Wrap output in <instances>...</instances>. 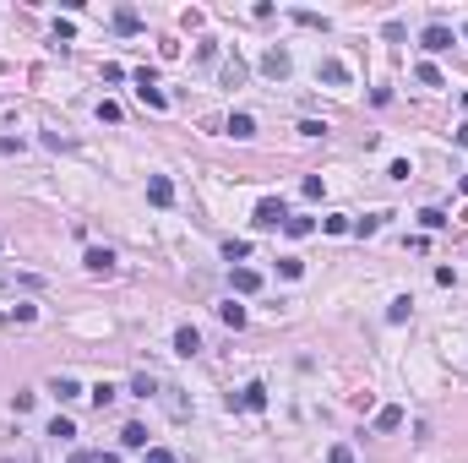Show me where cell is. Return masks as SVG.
<instances>
[{
  "mask_svg": "<svg viewBox=\"0 0 468 463\" xmlns=\"http://www.w3.org/2000/svg\"><path fill=\"white\" fill-rule=\"evenodd\" d=\"M310 229H316V224H310V218H289V224H284V234H289V240H305Z\"/></svg>",
  "mask_w": 468,
  "mask_h": 463,
  "instance_id": "cell-21",
  "label": "cell"
},
{
  "mask_svg": "<svg viewBox=\"0 0 468 463\" xmlns=\"http://www.w3.org/2000/svg\"><path fill=\"white\" fill-rule=\"evenodd\" d=\"M175 355H202V333H196V327H180V333H175Z\"/></svg>",
  "mask_w": 468,
  "mask_h": 463,
  "instance_id": "cell-7",
  "label": "cell"
},
{
  "mask_svg": "<svg viewBox=\"0 0 468 463\" xmlns=\"http://www.w3.org/2000/svg\"><path fill=\"white\" fill-rule=\"evenodd\" d=\"M137 99H142L147 109H169V99H163V87H137Z\"/></svg>",
  "mask_w": 468,
  "mask_h": 463,
  "instance_id": "cell-18",
  "label": "cell"
},
{
  "mask_svg": "<svg viewBox=\"0 0 468 463\" xmlns=\"http://www.w3.org/2000/svg\"><path fill=\"white\" fill-rule=\"evenodd\" d=\"M0 463H22V458H0Z\"/></svg>",
  "mask_w": 468,
  "mask_h": 463,
  "instance_id": "cell-33",
  "label": "cell"
},
{
  "mask_svg": "<svg viewBox=\"0 0 468 463\" xmlns=\"http://www.w3.org/2000/svg\"><path fill=\"white\" fill-rule=\"evenodd\" d=\"M49 436H55V442H77V425L65 420V414H55V420H49Z\"/></svg>",
  "mask_w": 468,
  "mask_h": 463,
  "instance_id": "cell-13",
  "label": "cell"
},
{
  "mask_svg": "<svg viewBox=\"0 0 468 463\" xmlns=\"http://www.w3.org/2000/svg\"><path fill=\"white\" fill-rule=\"evenodd\" d=\"M284 224H289L284 202H278V196H262V202H256V229H284Z\"/></svg>",
  "mask_w": 468,
  "mask_h": 463,
  "instance_id": "cell-1",
  "label": "cell"
},
{
  "mask_svg": "<svg viewBox=\"0 0 468 463\" xmlns=\"http://www.w3.org/2000/svg\"><path fill=\"white\" fill-rule=\"evenodd\" d=\"M147 202H153V208H169V202H175V186H169V175H153V180H147Z\"/></svg>",
  "mask_w": 468,
  "mask_h": 463,
  "instance_id": "cell-4",
  "label": "cell"
},
{
  "mask_svg": "<svg viewBox=\"0 0 468 463\" xmlns=\"http://www.w3.org/2000/svg\"><path fill=\"white\" fill-rule=\"evenodd\" d=\"M457 148H468V126H463V131H457Z\"/></svg>",
  "mask_w": 468,
  "mask_h": 463,
  "instance_id": "cell-31",
  "label": "cell"
},
{
  "mask_svg": "<svg viewBox=\"0 0 468 463\" xmlns=\"http://www.w3.org/2000/svg\"><path fill=\"white\" fill-rule=\"evenodd\" d=\"M398 425H403V409H398V403L376 409V431H398Z\"/></svg>",
  "mask_w": 468,
  "mask_h": 463,
  "instance_id": "cell-9",
  "label": "cell"
},
{
  "mask_svg": "<svg viewBox=\"0 0 468 463\" xmlns=\"http://www.w3.org/2000/svg\"><path fill=\"white\" fill-rule=\"evenodd\" d=\"M82 267H87V273H109V267H115V251H109V246H87Z\"/></svg>",
  "mask_w": 468,
  "mask_h": 463,
  "instance_id": "cell-3",
  "label": "cell"
},
{
  "mask_svg": "<svg viewBox=\"0 0 468 463\" xmlns=\"http://www.w3.org/2000/svg\"><path fill=\"white\" fill-rule=\"evenodd\" d=\"M234 289H240V295H256V289H262V273H256V267H234Z\"/></svg>",
  "mask_w": 468,
  "mask_h": 463,
  "instance_id": "cell-8",
  "label": "cell"
},
{
  "mask_svg": "<svg viewBox=\"0 0 468 463\" xmlns=\"http://www.w3.org/2000/svg\"><path fill=\"white\" fill-rule=\"evenodd\" d=\"M419 224H425V229H441V224H447V213H436V208H425V213H419Z\"/></svg>",
  "mask_w": 468,
  "mask_h": 463,
  "instance_id": "cell-26",
  "label": "cell"
},
{
  "mask_svg": "<svg viewBox=\"0 0 468 463\" xmlns=\"http://www.w3.org/2000/svg\"><path fill=\"white\" fill-rule=\"evenodd\" d=\"M381 218H387V213H370V218H354V224H348V234H360V240H365V234H376V229H381Z\"/></svg>",
  "mask_w": 468,
  "mask_h": 463,
  "instance_id": "cell-12",
  "label": "cell"
},
{
  "mask_svg": "<svg viewBox=\"0 0 468 463\" xmlns=\"http://www.w3.org/2000/svg\"><path fill=\"white\" fill-rule=\"evenodd\" d=\"M49 393L65 403V398H77V393H82V381H77V376H55V381H49Z\"/></svg>",
  "mask_w": 468,
  "mask_h": 463,
  "instance_id": "cell-10",
  "label": "cell"
},
{
  "mask_svg": "<svg viewBox=\"0 0 468 463\" xmlns=\"http://www.w3.org/2000/svg\"><path fill=\"white\" fill-rule=\"evenodd\" d=\"M414 77H419L425 87H447V82H441V71H436L430 61H419V65H414Z\"/></svg>",
  "mask_w": 468,
  "mask_h": 463,
  "instance_id": "cell-17",
  "label": "cell"
},
{
  "mask_svg": "<svg viewBox=\"0 0 468 463\" xmlns=\"http://www.w3.org/2000/svg\"><path fill=\"white\" fill-rule=\"evenodd\" d=\"M457 186H463V196H468V175H463V180H457Z\"/></svg>",
  "mask_w": 468,
  "mask_h": 463,
  "instance_id": "cell-32",
  "label": "cell"
},
{
  "mask_svg": "<svg viewBox=\"0 0 468 463\" xmlns=\"http://www.w3.org/2000/svg\"><path fill=\"white\" fill-rule=\"evenodd\" d=\"M278 267H284V278H300V273H305V262H300V256H284Z\"/></svg>",
  "mask_w": 468,
  "mask_h": 463,
  "instance_id": "cell-27",
  "label": "cell"
},
{
  "mask_svg": "<svg viewBox=\"0 0 468 463\" xmlns=\"http://www.w3.org/2000/svg\"><path fill=\"white\" fill-rule=\"evenodd\" d=\"M137 27H142V17H137L131 6H120V11H115V33H137Z\"/></svg>",
  "mask_w": 468,
  "mask_h": 463,
  "instance_id": "cell-14",
  "label": "cell"
},
{
  "mask_svg": "<svg viewBox=\"0 0 468 463\" xmlns=\"http://www.w3.org/2000/svg\"><path fill=\"white\" fill-rule=\"evenodd\" d=\"M322 82L343 87V82H348V65H343V61H322Z\"/></svg>",
  "mask_w": 468,
  "mask_h": 463,
  "instance_id": "cell-11",
  "label": "cell"
},
{
  "mask_svg": "<svg viewBox=\"0 0 468 463\" xmlns=\"http://www.w3.org/2000/svg\"><path fill=\"white\" fill-rule=\"evenodd\" d=\"M408 311H414L408 300H392V305H387V322H408Z\"/></svg>",
  "mask_w": 468,
  "mask_h": 463,
  "instance_id": "cell-25",
  "label": "cell"
},
{
  "mask_svg": "<svg viewBox=\"0 0 468 463\" xmlns=\"http://www.w3.org/2000/svg\"><path fill=\"white\" fill-rule=\"evenodd\" d=\"M229 137H256V120H251V115H229Z\"/></svg>",
  "mask_w": 468,
  "mask_h": 463,
  "instance_id": "cell-15",
  "label": "cell"
},
{
  "mask_svg": "<svg viewBox=\"0 0 468 463\" xmlns=\"http://www.w3.org/2000/svg\"><path fill=\"white\" fill-rule=\"evenodd\" d=\"M262 65H267V77H278V82H284L289 71H294V61H289V49H267V55H262Z\"/></svg>",
  "mask_w": 468,
  "mask_h": 463,
  "instance_id": "cell-5",
  "label": "cell"
},
{
  "mask_svg": "<svg viewBox=\"0 0 468 463\" xmlns=\"http://www.w3.org/2000/svg\"><path fill=\"white\" fill-rule=\"evenodd\" d=\"M131 393H137V398H158V381H153V376H147V371H142V376L131 381Z\"/></svg>",
  "mask_w": 468,
  "mask_h": 463,
  "instance_id": "cell-20",
  "label": "cell"
},
{
  "mask_svg": "<svg viewBox=\"0 0 468 463\" xmlns=\"http://www.w3.org/2000/svg\"><path fill=\"white\" fill-rule=\"evenodd\" d=\"M327 463H348V447L338 442V447H332V452H327Z\"/></svg>",
  "mask_w": 468,
  "mask_h": 463,
  "instance_id": "cell-29",
  "label": "cell"
},
{
  "mask_svg": "<svg viewBox=\"0 0 468 463\" xmlns=\"http://www.w3.org/2000/svg\"><path fill=\"white\" fill-rule=\"evenodd\" d=\"M463 39H468V27H463Z\"/></svg>",
  "mask_w": 468,
  "mask_h": 463,
  "instance_id": "cell-35",
  "label": "cell"
},
{
  "mask_svg": "<svg viewBox=\"0 0 468 463\" xmlns=\"http://www.w3.org/2000/svg\"><path fill=\"white\" fill-rule=\"evenodd\" d=\"M224 256L229 262H245V256H251V240H224Z\"/></svg>",
  "mask_w": 468,
  "mask_h": 463,
  "instance_id": "cell-23",
  "label": "cell"
},
{
  "mask_svg": "<svg viewBox=\"0 0 468 463\" xmlns=\"http://www.w3.org/2000/svg\"><path fill=\"white\" fill-rule=\"evenodd\" d=\"M120 447H147V431H142V425H125V431H120Z\"/></svg>",
  "mask_w": 468,
  "mask_h": 463,
  "instance_id": "cell-22",
  "label": "cell"
},
{
  "mask_svg": "<svg viewBox=\"0 0 468 463\" xmlns=\"http://www.w3.org/2000/svg\"><path fill=\"white\" fill-rule=\"evenodd\" d=\"M93 463H120V458H115V452H99V458H93Z\"/></svg>",
  "mask_w": 468,
  "mask_h": 463,
  "instance_id": "cell-30",
  "label": "cell"
},
{
  "mask_svg": "<svg viewBox=\"0 0 468 463\" xmlns=\"http://www.w3.org/2000/svg\"><path fill=\"white\" fill-rule=\"evenodd\" d=\"M229 409H251V414H256V409H267V387H262V381H251L240 398H229Z\"/></svg>",
  "mask_w": 468,
  "mask_h": 463,
  "instance_id": "cell-2",
  "label": "cell"
},
{
  "mask_svg": "<svg viewBox=\"0 0 468 463\" xmlns=\"http://www.w3.org/2000/svg\"><path fill=\"white\" fill-rule=\"evenodd\" d=\"M71 463H87V458H71Z\"/></svg>",
  "mask_w": 468,
  "mask_h": 463,
  "instance_id": "cell-34",
  "label": "cell"
},
{
  "mask_svg": "<svg viewBox=\"0 0 468 463\" xmlns=\"http://www.w3.org/2000/svg\"><path fill=\"white\" fill-rule=\"evenodd\" d=\"M419 44H425L430 55H436V49H452V27H441V22H430L425 33H419Z\"/></svg>",
  "mask_w": 468,
  "mask_h": 463,
  "instance_id": "cell-6",
  "label": "cell"
},
{
  "mask_svg": "<svg viewBox=\"0 0 468 463\" xmlns=\"http://www.w3.org/2000/svg\"><path fill=\"white\" fill-rule=\"evenodd\" d=\"M93 403H99V409H109V403H115V387H109V381H99V387H93Z\"/></svg>",
  "mask_w": 468,
  "mask_h": 463,
  "instance_id": "cell-24",
  "label": "cell"
},
{
  "mask_svg": "<svg viewBox=\"0 0 468 463\" xmlns=\"http://www.w3.org/2000/svg\"><path fill=\"white\" fill-rule=\"evenodd\" d=\"M218 316H224V327H245V305H234V300L218 305Z\"/></svg>",
  "mask_w": 468,
  "mask_h": 463,
  "instance_id": "cell-19",
  "label": "cell"
},
{
  "mask_svg": "<svg viewBox=\"0 0 468 463\" xmlns=\"http://www.w3.org/2000/svg\"><path fill=\"white\" fill-rule=\"evenodd\" d=\"M224 82H229V87L245 82V61H240V55H229V61H224Z\"/></svg>",
  "mask_w": 468,
  "mask_h": 463,
  "instance_id": "cell-16",
  "label": "cell"
},
{
  "mask_svg": "<svg viewBox=\"0 0 468 463\" xmlns=\"http://www.w3.org/2000/svg\"><path fill=\"white\" fill-rule=\"evenodd\" d=\"M142 463H175V452H169V447H153V452H147Z\"/></svg>",
  "mask_w": 468,
  "mask_h": 463,
  "instance_id": "cell-28",
  "label": "cell"
}]
</instances>
